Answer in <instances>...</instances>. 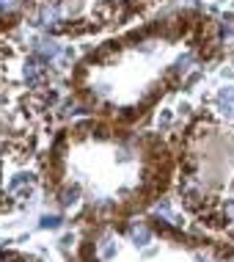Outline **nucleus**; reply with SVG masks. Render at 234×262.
I'll return each mask as SVG.
<instances>
[{"mask_svg": "<svg viewBox=\"0 0 234 262\" xmlns=\"http://www.w3.org/2000/svg\"><path fill=\"white\" fill-rule=\"evenodd\" d=\"M116 251H119V249L113 246V240H105V243H102V257H105V259H110Z\"/></svg>", "mask_w": 234, "mask_h": 262, "instance_id": "nucleus-4", "label": "nucleus"}, {"mask_svg": "<svg viewBox=\"0 0 234 262\" xmlns=\"http://www.w3.org/2000/svg\"><path fill=\"white\" fill-rule=\"evenodd\" d=\"M39 226H41V229H58V226H61V218H58V215H44Z\"/></svg>", "mask_w": 234, "mask_h": 262, "instance_id": "nucleus-3", "label": "nucleus"}, {"mask_svg": "<svg viewBox=\"0 0 234 262\" xmlns=\"http://www.w3.org/2000/svg\"><path fill=\"white\" fill-rule=\"evenodd\" d=\"M44 17L61 33H97L110 25H124L154 0H41Z\"/></svg>", "mask_w": 234, "mask_h": 262, "instance_id": "nucleus-1", "label": "nucleus"}, {"mask_svg": "<svg viewBox=\"0 0 234 262\" xmlns=\"http://www.w3.org/2000/svg\"><path fill=\"white\" fill-rule=\"evenodd\" d=\"M130 235H132V240H138V246L149 243V229H144V226H132Z\"/></svg>", "mask_w": 234, "mask_h": 262, "instance_id": "nucleus-2", "label": "nucleus"}]
</instances>
